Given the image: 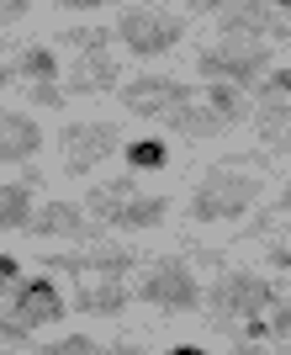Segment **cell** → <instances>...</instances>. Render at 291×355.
Segmentation results:
<instances>
[{
  "mask_svg": "<svg viewBox=\"0 0 291 355\" xmlns=\"http://www.w3.org/2000/svg\"><path fill=\"white\" fill-rule=\"evenodd\" d=\"M260 191H265V180L254 175L249 159H222L196 180V191H191V223H233V218H244V212L260 202Z\"/></svg>",
  "mask_w": 291,
  "mask_h": 355,
  "instance_id": "cell-1",
  "label": "cell"
},
{
  "mask_svg": "<svg viewBox=\"0 0 291 355\" xmlns=\"http://www.w3.org/2000/svg\"><path fill=\"white\" fill-rule=\"evenodd\" d=\"M270 302H276V286L265 276H254V270H222L212 282V292H206V308L222 329H244L254 318H265Z\"/></svg>",
  "mask_w": 291,
  "mask_h": 355,
  "instance_id": "cell-2",
  "label": "cell"
},
{
  "mask_svg": "<svg viewBox=\"0 0 291 355\" xmlns=\"http://www.w3.org/2000/svg\"><path fill=\"white\" fill-rule=\"evenodd\" d=\"M116 37H122L127 53H138V59H159V53H170V48L186 37V16L159 11V6H132V11L116 16Z\"/></svg>",
  "mask_w": 291,
  "mask_h": 355,
  "instance_id": "cell-3",
  "label": "cell"
},
{
  "mask_svg": "<svg viewBox=\"0 0 291 355\" xmlns=\"http://www.w3.org/2000/svg\"><path fill=\"white\" fill-rule=\"evenodd\" d=\"M196 69L206 74V80H228V85H260L265 74H270V48L254 43V37H244V43H222V48H206V53H196Z\"/></svg>",
  "mask_w": 291,
  "mask_h": 355,
  "instance_id": "cell-4",
  "label": "cell"
},
{
  "mask_svg": "<svg viewBox=\"0 0 291 355\" xmlns=\"http://www.w3.org/2000/svg\"><path fill=\"white\" fill-rule=\"evenodd\" d=\"M138 297L159 313H196L202 308V282H196V270H191L186 260H159V266L143 276Z\"/></svg>",
  "mask_w": 291,
  "mask_h": 355,
  "instance_id": "cell-5",
  "label": "cell"
},
{
  "mask_svg": "<svg viewBox=\"0 0 291 355\" xmlns=\"http://www.w3.org/2000/svg\"><path fill=\"white\" fill-rule=\"evenodd\" d=\"M186 101H196V90L186 80H175V74H132V80H122V106L132 117L164 122L175 106H186Z\"/></svg>",
  "mask_w": 291,
  "mask_h": 355,
  "instance_id": "cell-6",
  "label": "cell"
},
{
  "mask_svg": "<svg viewBox=\"0 0 291 355\" xmlns=\"http://www.w3.org/2000/svg\"><path fill=\"white\" fill-rule=\"evenodd\" d=\"M58 148H64V170L69 175H90L101 159H112L116 148H127V144H122V128H112V122H69Z\"/></svg>",
  "mask_w": 291,
  "mask_h": 355,
  "instance_id": "cell-7",
  "label": "cell"
},
{
  "mask_svg": "<svg viewBox=\"0 0 291 355\" xmlns=\"http://www.w3.org/2000/svg\"><path fill=\"white\" fill-rule=\"evenodd\" d=\"M69 313V302H64V292H58V282L53 276H32V282H21L16 286V297H11V318L21 329H48V324H58Z\"/></svg>",
  "mask_w": 291,
  "mask_h": 355,
  "instance_id": "cell-8",
  "label": "cell"
},
{
  "mask_svg": "<svg viewBox=\"0 0 291 355\" xmlns=\"http://www.w3.org/2000/svg\"><path fill=\"white\" fill-rule=\"evenodd\" d=\"M96 228L101 223H90V212L80 202H43L21 234H32V239H90Z\"/></svg>",
  "mask_w": 291,
  "mask_h": 355,
  "instance_id": "cell-9",
  "label": "cell"
},
{
  "mask_svg": "<svg viewBox=\"0 0 291 355\" xmlns=\"http://www.w3.org/2000/svg\"><path fill=\"white\" fill-rule=\"evenodd\" d=\"M106 90H122V64L112 53H80L64 74V96H106Z\"/></svg>",
  "mask_w": 291,
  "mask_h": 355,
  "instance_id": "cell-10",
  "label": "cell"
},
{
  "mask_svg": "<svg viewBox=\"0 0 291 355\" xmlns=\"http://www.w3.org/2000/svg\"><path fill=\"white\" fill-rule=\"evenodd\" d=\"M37 148H43V128H37V117L0 106V159H6V164H32V159H37Z\"/></svg>",
  "mask_w": 291,
  "mask_h": 355,
  "instance_id": "cell-11",
  "label": "cell"
},
{
  "mask_svg": "<svg viewBox=\"0 0 291 355\" xmlns=\"http://www.w3.org/2000/svg\"><path fill=\"white\" fill-rule=\"evenodd\" d=\"M132 302L127 292V276H96V282H74V308L80 313H96V318H112V313H122Z\"/></svg>",
  "mask_w": 291,
  "mask_h": 355,
  "instance_id": "cell-12",
  "label": "cell"
},
{
  "mask_svg": "<svg viewBox=\"0 0 291 355\" xmlns=\"http://www.w3.org/2000/svg\"><path fill=\"white\" fill-rule=\"evenodd\" d=\"M132 196H138V175L127 170L122 180H101V186H90L85 212H90V218H96V223L106 228V223H116V218H122V207H127Z\"/></svg>",
  "mask_w": 291,
  "mask_h": 355,
  "instance_id": "cell-13",
  "label": "cell"
},
{
  "mask_svg": "<svg viewBox=\"0 0 291 355\" xmlns=\"http://www.w3.org/2000/svg\"><path fill=\"white\" fill-rule=\"evenodd\" d=\"M164 128H170V133H180V138H212V133H222L228 122H222L218 112H212V106H206L202 96H196V101L175 106L170 117H164Z\"/></svg>",
  "mask_w": 291,
  "mask_h": 355,
  "instance_id": "cell-14",
  "label": "cell"
},
{
  "mask_svg": "<svg viewBox=\"0 0 291 355\" xmlns=\"http://www.w3.org/2000/svg\"><path fill=\"white\" fill-rule=\"evenodd\" d=\"M32 191L37 186H27V180H0V234H16V228H27L32 223Z\"/></svg>",
  "mask_w": 291,
  "mask_h": 355,
  "instance_id": "cell-15",
  "label": "cell"
},
{
  "mask_svg": "<svg viewBox=\"0 0 291 355\" xmlns=\"http://www.w3.org/2000/svg\"><path fill=\"white\" fill-rule=\"evenodd\" d=\"M254 128H260L270 154H291V101L286 106H254Z\"/></svg>",
  "mask_w": 291,
  "mask_h": 355,
  "instance_id": "cell-16",
  "label": "cell"
},
{
  "mask_svg": "<svg viewBox=\"0 0 291 355\" xmlns=\"http://www.w3.org/2000/svg\"><path fill=\"white\" fill-rule=\"evenodd\" d=\"M265 6H270V0H244V6H228V11H222V27H228V32H249V37L260 43L265 32H276V16L265 11Z\"/></svg>",
  "mask_w": 291,
  "mask_h": 355,
  "instance_id": "cell-17",
  "label": "cell"
},
{
  "mask_svg": "<svg viewBox=\"0 0 291 355\" xmlns=\"http://www.w3.org/2000/svg\"><path fill=\"white\" fill-rule=\"evenodd\" d=\"M202 101L218 112L222 122H244L249 117V96H244V85H228V80H206V90H202Z\"/></svg>",
  "mask_w": 291,
  "mask_h": 355,
  "instance_id": "cell-18",
  "label": "cell"
},
{
  "mask_svg": "<svg viewBox=\"0 0 291 355\" xmlns=\"http://www.w3.org/2000/svg\"><path fill=\"white\" fill-rule=\"evenodd\" d=\"M170 218V196H159V191H138L122 207V218H116V228H154V223H164Z\"/></svg>",
  "mask_w": 291,
  "mask_h": 355,
  "instance_id": "cell-19",
  "label": "cell"
},
{
  "mask_svg": "<svg viewBox=\"0 0 291 355\" xmlns=\"http://www.w3.org/2000/svg\"><path fill=\"white\" fill-rule=\"evenodd\" d=\"M11 69H16V80H27V85H43V80H58V59H53V48H43V43L21 48Z\"/></svg>",
  "mask_w": 291,
  "mask_h": 355,
  "instance_id": "cell-20",
  "label": "cell"
},
{
  "mask_svg": "<svg viewBox=\"0 0 291 355\" xmlns=\"http://www.w3.org/2000/svg\"><path fill=\"white\" fill-rule=\"evenodd\" d=\"M122 164H127L132 175H143V170H164V164H170V148H164V138H132V144L122 148Z\"/></svg>",
  "mask_w": 291,
  "mask_h": 355,
  "instance_id": "cell-21",
  "label": "cell"
},
{
  "mask_svg": "<svg viewBox=\"0 0 291 355\" xmlns=\"http://www.w3.org/2000/svg\"><path fill=\"white\" fill-rule=\"evenodd\" d=\"M58 43L74 48V53H106V48L116 43V27H90V21H80V27H69Z\"/></svg>",
  "mask_w": 291,
  "mask_h": 355,
  "instance_id": "cell-22",
  "label": "cell"
},
{
  "mask_svg": "<svg viewBox=\"0 0 291 355\" xmlns=\"http://www.w3.org/2000/svg\"><path fill=\"white\" fill-rule=\"evenodd\" d=\"M291 101V69H270L254 85V106H286Z\"/></svg>",
  "mask_w": 291,
  "mask_h": 355,
  "instance_id": "cell-23",
  "label": "cell"
},
{
  "mask_svg": "<svg viewBox=\"0 0 291 355\" xmlns=\"http://www.w3.org/2000/svg\"><path fill=\"white\" fill-rule=\"evenodd\" d=\"M37 355H96V345H90L85 334H64V340H53V345H37Z\"/></svg>",
  "mask_w": 291,
  "mask_h": 355,
  "instance_id": "cell-24",
  "label": "cell"
},
{
  "mask_svg": "<svg viewBox=\"0 0 291 355\" xmlns=\"http://www.w3.org/2000/svg\"><path fill=\"white\" fill-rule=\"evenodd\" d=\"M16 286H21V260H16V254H0V302L16 297Z\"/></svg>",
  "mask_w": 291,
  "mask_h": 355,
  "instance_id": "cell-25",
  "label": "cell"
},
{
  "mask_svg": "<svg viewBox=\"0 0 291 355\" xmlns=\"http://www.w3.org/2000/svg\"><path fill=\"white\" fill-rule=\"evenodd\" d=\"M27 340H32V329H21L11 313H6V318H0V345H27Z\"/></svg>",
  "mask_w": 291,
  "mask_h": 355,
  "instance_id": "cell-26",
  "label": "cell"
},
{
  "mask_svg": "<svg viewBox=\"0 0 291 355\" xmlns=\"http://www.w3.org/2000/svg\"><path fill=\"white\" fill-rule=\"evenodd\" d=\"M27 6H32V0H0V27H6V21H16Z\"/></svg>",
  "mask_w": 291,
  "mask_h": 355,
  "instance_id": "cell-27",
  "label": "cell"
},
{
  "mask_svg": "<svg viewBox=\"0 0 291 355\" xmlns=\"http://www.w3.org/2000/svg\"><path fill=\"white\" fill-rule=\"evenodd\" d=\"M96 355H143V345H132V340H116V345H106V350H96Z\"/></svg>",
  "mask_w": 291,
  "mask_h": 355,
  "instance_id": "cell-28",
  "label": "cell"
},
{
  "mask_svg": "<svg viewBox=\"0 0 291 355\" xmlns=\"http://www.w3.org/2000/svg\"><path fill=\"white\" fill-rule=\"evenodd\" d=\"M64 11H101V6H112V0H58Z\"/></svg>",
  "mask_w": 291,
  "mask_h": 355,
  "instance_id": "cell-29",
  "label": "cell"
},
{
  "mask_svg": "<svg viewBox=\"0 0 291 355\" xmlns=\"http://www.w3.org/2000/svg\"><path fill=\"white\" fill-rule=\"evenodd\" d=\"M270 266L291 270V244H270Z\"/></svg>",
  "mask_w": 291,
  "mask_h": 355,
  "instance_id": "cell-30",
  "label": "cell"
},
{
  "mask_svg": "<svg viewBox=\"0 0 291 355\" xmlns=\"http://www.w3.org/2000/svg\"><path fill=\"white\" fill-rule=\"evenodd\" d=\"M164 355H206L202 345H175V350H164Z\"/></svg>",
  "mask_w": 291,
  "mask_h": 355,
  "instance_id": "cell-31",
  "label": "cell"
},
{
  "mask_svg": "<svg viewBox=\"0 0 291 355\" xmlns=\"http://www.w3.org/2000/svg\"><path fill=\"white\" fill-rule=\"evenodd\" d=\"M281 212L291 218V180H286V191H281Z\"/></svg>",
  "mask_w": 291,
  "mask_h": 355,
  "instance_id": "cell-32",
  "label": "cell"
},
{
  "mask_svg": "<svg viewBox=\"0 0 291 355\" xmlns=\"http://www.w3.org/2000/svg\"><path fill=\"white\" fill-rule=\"evenodd\" d=\"M11 74H16V69H6V64H0V85H11Z\"/></svg>",
  "mask_w": 291,
  "mask_h": 355,
  "instance_id": "cell-33",
  "label": "cell"
},
{
  "mask_svg": "<svg viewBox=\"0 0 291 355\" xmlns=\"http://www.w3.org/2000/svg\"><path fill=\"white\" fill-rule=\"evenodd\" d=\"M270 6H276V11H291V0H270Z\"/></svg>",
  "mask_w": 291,
  "mask_h": 355,
  "instance_id": "cell-34",
  "label": "cell"
},
{
  "mask_svg": "<svg viewBox=\"0 0 291 355\" xmlns=\"http://www.w3.org/2000/svg\"><path fill=\"white\" fill-rule=\"evenodd\" d=\"M228 6H244V0H228Z\"/></svg>",
  "mask_w": 291,
  "mask_h": 355,
  "instance_id": "cell-35",
  "label": "cell"
},
{
  "mask_svg": "<svg viewBox=\"0 0 291 355\" xmlns=\"http://www.w3.org/2000/svg\"><path fill=\"white\" fill-rule=\"evenodd\" d=\"M0 355H16V350H0Z\"/></svg>",
  "mask_w": 291,
  "mask_h": 355,
  "instance_id": "cell-36",
  "label": "cell"
}]
</instances>
